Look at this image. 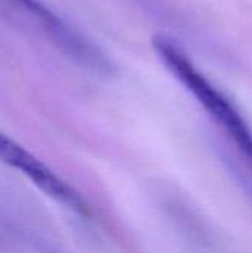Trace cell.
<instances>
[{
    "label": "cell",
    "mask_w": 252,
    "mask_h": 253,
    "mask_svg": "<svg viewBox=\"0 0 252 253\" xmlns=\"http://www.w3.org/2000/svg\"><path fill=\"white\" fill-rule=\"evenodd\" d=\"M151 46L165 68L196 98L252 168V130L233 102L201 73L178 40L157 34Z\"/></svg>",
    "instance_id": "1"
},
{
    "label": "cell",
    "mask_w": 252,
    "mask_h": 253,
    "mask_svg": "<svg viewBox=\"0 0 252 253\" xmlns=\"http://www.w3.org/2000/svg\"><path fill=\"white\" fill-rule=\"evenodd\" d=\"M0 162L25 175L40 191L70 211L89 216V205L80 193L67 181L59 178L49 166L39 160L21 144L0 130Z\"/></svg>",
    "instance_id": "2"
}]
</instances>
